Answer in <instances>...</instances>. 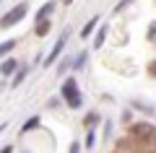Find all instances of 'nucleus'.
Returning <instances> with one entry per match:
<instances>
[{"instance_id": "1", "label": "nucleus", "mask_w": 156, "mask_h": 153, "mask_svg": "<svg viewBox=\"0 0 156 153\" xmlns=\"http://www.w3.org/2000/svg\"><path fill=\"white\" fill-rule=\"evenodd\" d=\"M62 99L68 101L70 109H81V106H83V96H81V91H78L76 78H70V75L65 78V83H62Z\"/></svg>"}, {"instance_id": "2", "label": "nucleus", "mask_w": 156, "mask_h": 153, "mask_svg": "<svg viewBox=\"0 0 156 153\" xmlns=\"http://www.w3.org/2000/svg\"><path fill=\"white\" fill-rule=\"evenodd\" d=\"M26 11H29V8H26V3H18L16 8H11V11H8L5 16L0 18V29H11L13 23H18L23 16H26Z\"/></svg>"}, {"instance_id": "3", "label": "nucleus", "mask_w": 156, "mask_h": 153, "mask_svg": "<svg viewBox=\"0 0 156 153\" xmlns=\"http://www.w3.org/2000/svg\"><path fill=\"white\" fill-rule=\"evenodd\" d=\"M65 37H68V31H65V34H62V37H60V39L55 42V47H52V52H50V55L44 57V68H52V65H55L57 60H60L62 49H65Z\"/></svg>"}, {"instance_id": "4", "label": "nucleus", "mask_w": 156, "mask_h": 153, "mask_svg": "<svg viewBox=\"0 0 156 153\" xmlns=\"http://www.w3.org/2000/svg\"><path fill=\"white\" fill-rule=\"evenodd\" d=\"M130 132H133L135 137H143V140H151V137H156V127H154V125H148V122L130 125Z\"/></svg>"}, {"instance_id": "5", "label": "nucleus", "mask_w": 156, "mask_h": 153, "mask_svg": "<svg viewBox=\"0 0 156 153\" xmlns=\"http://www.w3.org/2000/svg\"><path fill=\"white\" fill-rule=\"evenodd\" d=\"M47 31H50V18H39L34 34H37V37H47Z\"/></svg>"}, {"instance_id": "6", "label": "nucleus", "mask_w": 156, "mask_h": 153, "mask_svg": "<svg viewBox=\"0 0 156 153\" xmlns=\"http://www.w3.org/2000/svg\"><path fill=\"white\" fill-rule=\"evenodd\" d=\"M16 68H18L16 60H5L3 65H0V75H13V73H16Z\"/></svg>"}, {"instance_id": "7", "label": "nucleus", "mask_w": 156, "mask_h": 153, "mask_svg": "<svg viewBox=\"0 0 156 153\" xmlns=\"http://www.w3.org/2000/svg\"><path fill=\"white\" fill-rule=\"evenodd\" d=\"M104 39H107V26H99V31H96V37H94V49L104 47Z\"/></svg>"}, {"instance_id": "8", "label": "nucleus", "mask_w": 156, "mask_h": 153, "mask_svg": "<svg viewBox=\"0 0 156 153\" xmlns=\"http://www.w3.org/2000/svg\"><path fill=\"white\" fill-rule=\"evenodd\" d=\"M52 11H55V3L50 0V3H44V5H42V8L37 11V21H39V18H47V16H52Z\"/></svg>"}, {"instance_id": "9", "label": "nucleus", "mask_w": 156, "mask_h": 153, "mask_svg": "<svg viewBox=\"0 0 156 153\" xmlns=\"http://www.w3.org/2000/svg\"><path fill=\"white\" fill-rule=\"evenodd\" d=\"M96 23H99V16H94V18H91V21L86 23L83 29H81V37H83V39H86V37H91V31L96 29Z\"/></svg>"}, {"instance_id": "10", "label": "nucleus", "mask_w": 156, "mask_h": 153, "mask_svg": "<svg viewBox=\"0 0 156 153\" xmlns=\"http://www.w3.org/2000/svg\"><path fill=\"white\" fill-rule=\"evenodd\" d=\"M26 73H29V65H18L16 68V78H13V86H21V81L26 78Z\"/></svg>"}, {"instance_id": "11", "label": "nucleus", "mask_w": 156, "mask_h": 153, "mask_svg": "<svg viewBox=\"0 0 156 153\" xmlns=\"http://www.w3.org/2000/svg\"><path fill=\"white\" fill-rule=\"evenodd\" d=\"M39 120H42V117H29V122H23V127H21V135L23 132H29V130H34V127H39Z\"/></svg>"}, {"instance_id": "12", "label": "nucleus", "mask_w": 156, "mask_h": 153, "mask_svg": "<svg viewBox=\"0 0 156 153\" xmlns=\"http://www.w3.org/2000/svg\"><path fill=\"white\" fill-rule=\"evenodd\" d=\"M96 122H99V114H96V112H89V114H86V117H83V125H86V127H89V130H91V127H94V125H96Z\"/></svg>"}, {"instance_id": "13", "label": "nucleus", "mask_w": 156, "mask_h": 153, "mask_svg": "<svg viewBox=\"0 0 156 153\" xmlns=\"http://www.w3.org/2000/svg\"><path fill=\"white\" fill-rule=\"evenodd\" d=\"M86 57H89L86 52H81V55H76V60H73V68H76V70H81V68L86 65Z\"/></svg>"}, {"instance_id": "14", "label": "nucleus", "mask_w": 156, "mask_h": 153, "mask_svg": "<svg viewBox=\"0 0 156 153\" xmlns=\"http://www.w3.org/2000/svg\"><path fill=\"white\" fill-rule=\"evenodd\" d=\"M13 47H16V42H13V39H11V42H3V44H0V57H5Z\"/></svg>"}, {"instance_id": "15", "label": "nucleus", "mask_w": 156, "mask_h": 153, "mask_svg": "<svg viewBox=\"0 0 156 153\" xmlns=\"http://www.w3.org/2000/svg\"><path fill=\"white\" fill-rule=\"evenodd\" d=\"M70 68H73V60H62L57 70H60V75H65V70H70Z\"/></svg>"}, {"instance_id": "16", "label": "nucleus", "mask_w": 156, "mask_h": 153, "mask_svg": "<svg viewBox=\"0 0 156 153\" xmlns=\"http://www.w3.org/2000/svg\"><path fill=\"white\" fill-rule=\"evenodd\" d=\"M94 143H96V135H94V132H89V135H86V148L91 151V148H94Z\"/></svg>"}, {"instance_id": "17", "label": "nucleus", "mask_w": 156, "mask_h": 153, "mask_svg": "<svg viewBox=\"0 0 156 153\" xmlns=\"http://www.w3.org/2000/svg\"><path fill=\"white\" fill-rule=\"evenodd\" d=\"M148 75H151V78H156V60H151V62H148Z\"/></svg>"}, {"instance_id": "18", "label": "nucleus", "mask_w": 156, "mask_h": 153, "mask_svg": "<svg viewBox=\"0 0 156 153\" xmlns=\"http://www.w3.org/2000/svg\"><path fill=\"white\" fill-rule=\"evenodd\" d=\"M148 39H156V21L148 26Z\"/></svg>"}, {"instance_id": "19", "label": "nucleus", "mask_w": 156, "mask_h": 153, "mask_svg": "<svg viewBox=\"0 0 156 153\" xmlns=\"http://www.w3.org/2000/svg\"><path fill=\"white\" fill-rule=\"evenodd\" d=\"M70 153H81V145H78V143H73V145H70Z\"/></svg>"}, {"instance_id": "20", "label": "nucleus", "mask_w": 156, "mask_h": 153, "mask_svg": "<svg viewBox=\"0 0 156 153\" xmlns=\"http://www.w3.org/2000/svg\"><path fill=\"white\" fill-rule=\"evenodd\" d=\"M0 153H13V148H11V145H5V148H3Z\"/></svg>"}, {"instance_id": "21", "label": "nucleus", "mask_w": 156, "mask_h": 153, "mask_svg": "<svg viewBox=\"0 0 156 153\" xmlns=\"http://www.w3.org/2000/svg\"><path fill=\"white\" fill-rule=\"evenodd\" d=\"M62 3H65V5H70V3H73V0H62Z\"/></svg>"}]
</instances>
